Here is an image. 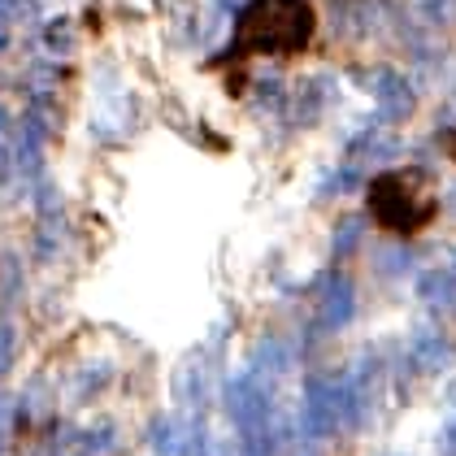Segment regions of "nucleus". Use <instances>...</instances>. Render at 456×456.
<instances>
[{
  "instance_id": "nucleus-1",
  "label": "nucleus",
  "mask_w": 456,
  "mask_h": 456,
  "mask_svg": "<svg viewBox=\"0 0 456 456\" xmlns=\"http://www.w3.org/2000/svg\"><path fill=\"white\" fill-rule=\"evenodd\" d=\"M317 31V13L309 0H248L235 18L231 53L248 57H300Z\"/></svg>"
},
{
  "instance_id": "nucleus-2",
  "label": "nucleus",
  "mask_w": 456,
  "mask_h": 456,
  "mask_svg": "<svg viewBox=\"0 0 456 456\" xmlns=\"http://www.w3.org/2000/svg\"><path fill=\"white\" fill-rule=\"evenodd\" d=\"M370 217L391 235H418L439 217V191L421 170H383L370 178Z\"/></svg>"
},
{
  "instance_id": "nucleus-3",
  "label": "nucleus",
  "mask_w": 456,
  "mask_h": 456,
  "mask_svg": "<svg viewBox=\"0 0 456 456\" xmlns=\"http://www.w3.org/2000/svg\"><path fill=\"white\" fill-rule=\"evenodd\" d=\"M374 105L383 113L387 122H404L413 105H418V96H413V87H409V78L395 70H379L374 78Z\"/></svg>"
},
{
  "instance_id": "nucleus-4",
  "label": "nucleus",
  "mask_w": 456,
  "mask_h": 456,
  "mask_svg": "<svg viewBox=\"0 0 456 456\" xmlns=\"http://www.w3.org/2000/svg\"><path fill=\"white\" fill-rule=\"evenodd\" d=\"M39 13L36 0H0V27L9 31V27H18V22H31Z\"/></svg>"
},
{
  "instance_id": "nucleus-5",
  "label": "nucleus",
  "mask_w": 456,
  "mask_h": 456,
  "mask_svg": "<svg viewBox=\"0 0 456 456\" xmlns=\"http://www.w3.org/2000/svg\"><path fill=\"white\" fill-rule=\"evenodd\" d=\"M13 356H18V335H13L9 322H0V374L13 365Z\"/></svg>"
},
{
  "instance_id": "nucleus-6",
  "label": "nucleus",
  "mask_w": 456,
  "mask_h": 456,
  "mask_svg": "<svg viewBox=\"0 0 456 456\" xmlns=\"http://www.w3.org/2000/svg\"><path fill=\"white\" fill-rule=\"evenodd\" d=\"M48 44H53V48H70V27H66V18H57V22L48 27Z\"/></svg>"
},
{
  "instance_id": "nucleus-7",
  "label": "nucleus",
  "mask_w": 456,
  "mask_h": 456,
  "mask_svg": "<svg viewBox=\"0 0 456 456\" xmlns=\"http://www.w3.org/2000/svg\"><path fill=\"white\" fill-rule=\"evenodd\" d=\"M9 170H13V157H9V148H4V143H0V183H4V178H9Z\"/></svg>"
},
{
  "instance_id": "nucleus-8",
  "label": "nucleus",
  "mask_w": 456,
  "mask_h": 456,
  "mask_svg": "<svg viewBox=\"0 0 456 456\" xmlns=\"http://www.w3.org/2000/svg\"><path fill=\"white\" fill-rule=\"evenodd\" d=\"M439 143H444V152H448V157H452V161H456V122H452V126H448V135H444V140H439Z\"/></svg>"
},
{
  "instance_id": "nucleus-9",
  "label": "nucleus",
  "mask_w": 456,
  "mask_h": 456,
  "mask_svg": "<svg viewBox=\"0 0 456 456\" xmlns=\"http://www.w3.org/2000/svg\"><path fill=\"white\" fill-rule=\"evenodd\" d=\"M4 131H9V109L0 105V135H4Z\"/></svg>"
},
{
  "instance_id": "nucleus-10",
  "label": "nucleus",
  "mask_w": 456,
  "mask_h": 456,
  "mask_svg": "<svg viewBox=\"0 0 456 456\" xmlns=\"http://www.w3.org/2000/svg\"><path fill=\"white\" fill-rule=\"evenodd\" d=\"M4 48H9V31L0 27V53H4Z\"/></svg>"
},
{
  "instance_id": "nucleus-11",
  "label": "nucleus",
  "mask_w": 456,
  "mask_h": 456,
  "mask_svg": "<svg viewBox=\"0 0 456 456\" xmlns=\"http://www.w3.org/2000/svg\"><path fill=\"white\" fill-rule=\"evenodd\" d=\"M0 444H4V426H0Z\"/></svg>"
}]
</instances>
